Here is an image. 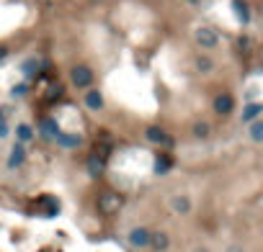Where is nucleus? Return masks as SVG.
Here are the masks:
<instances>
[{
	"instance_id": "nucleus-21",
	"label": "nucleus",
	"mask_w": 263,
	"mask_h": 252,
	"mask_svg": "<svg viewBox=\"0 0 263 252\" xmlns=\"http://www.w3.org/2000/svg\"><path fill=\"white\" fill-rule=\"evenodd\" d=\"M225 252H245V249H243V247H240V244H230V247H227Z\"/></svg>"
},
{
	"instance_id": "nucleus-23",
	"label": "nucleus",
	"mask_w": 263,
	"mask_h": 252,
	"mask_svg": "<svg viewBox=\"0 0 263 252\" xmlns=\"http://www.w3.org/2000/svg\"><path fill=\"white\" fill-rule=\"evenodd\" d=\"M191 252H212V249H209V247H193Z\"/></svg>"
},
{
	"instance_id": "nucleus-17",
	"label": "nucleus",
	"mask_w": 263,
	"mask_h": 252,
	"mask_svg": "<svg viewBox=\"0 0 263 252\" xmlns=\"http://www.w3.org/2000/svg\"><path fill=\"white\" fill-rule=\"evenodd\" d=\"M209 134H212V129H209L207 121H196L193 124V136H196V139H207Z\"/></svg>"
},
{
	"instance_id": "nucleus-22",
	"label": "nucleus",
	"mask_w": 263,
	"mask_h": 252,
	"mask_svg": "<svg viewBox=\"0 0 263 252\" xmlns=\"http://www.w3.org/2000/svg\"><path fill=\"white\" fill-rule=\"evenodd\" d=\"M8 57V47H0V62H3Z\"/></svg>"
},
{
	"instance_id": "nucleus-16",
	"label": "nucleus",
	"mask_w": 263,
	"mask_h": 252,
	"mask_svg": "<svg viewBox=\"0 0 263 252\" xmlns=\"http://www.w3.org/2000/svg\"><path fill=\"white\" fill-rule=\"evenodd\" d=\"M8 113H11L8 106H0V139L8 136Z\"/></svg>"
},
{
	"instance_id": "nucleus-2",
	"label": "nucleus",
	"mask_w": 263,
	"mask_h": 252,
	"mask_svg": "<svg viewBox=\"0 0 263 252\" xmlns=\"http://www.w3.org/2000/svg\"><path fill=\"white\" fill-rule=\"evenodd\" d=\"M121 203H124V198L119 193H103L98 198V211L106 214V216H111V214H116L121 209Z\"/></svg>"
},
{
	"instance_id": "nucleus-10",
	"label": "nucleus",
	"mask_w": 263,
	"mask_h": 252,
	"mask_svg": "<svg viewBox=\"0 0 263 252\" xmlns=\"http://www.w3.org/2000/svg\"><path fill=\"white\" fill-rule=\"evenodd\" d=\"M170 211L178 214V216H186V214L191 211V198H188V196H181V193L173 196V198H170Z\"/></svg>"
},
{
	"instance_id": "nucleus-3",
	"label": "nucleus",
	"mask_w": 263,
	"mask_h": 252,
	"mask_svg": "<svg viewBox=\"0 0 263 252\" xmlns=\"http://www.w3.org/2000/svg\"><path fill=\"white\" fill-rule=\"evenodd\" d=\"M193 39H196V44L199 47H204V49H214L217 44H219V34L214 31V29H209V26H199L193 31Z\"/></svg>"
},
{
	"instance_id": "nucleus-11",
	"label": "nucleus",
	"mask_w": 263,
	"mask_h": 252,
	"mask_svg": "<svg viewBox=\"0 0 263 252\" xmlns=\"http://www.w3.org/2000/svg\"><path fill=\"white\" fill-rule=\"evenodd\" d=\"M147 247H152L155 252H165L170 247V237L165 232H150V244Z\"/></svg>"
},
{
	"instance_id": "nucleus-19",
	"label": "nucleus",
	"mask_w": 263,
	"mask_h": 252,
	"mask_svg": "<svg viewBox=\"0 0 263 252\" xmlns=\"http://www.w3.org/2000/svg\"><path fill=\"white\" fill-rule=\"evenodd\" d=\"M235 11H237V16H240V21H243V24H248L250 21V11H248V6L245 3H240V0H235Z\"/></svg>"
},
{
	"instance_id": "nucleus-12",
	"label": "nucleus",
	"mask_w": 263,
	"mask_h": 252,
	"mask_svg": "<svg viewBox=\"0 0 263 252\" xmlns=\"http://www.w3.org/2000/svg\"><path fill=\"white\" fill-rule=\"evenodd\" d=\"M103 106H106V101H103V93H101V90H88L85 108H88V111H101Z\"/></svg>"
},
{
	"instance_id": "nucleus-1",
	"label": "nucleus",
	"mask_w": 263,
	"mask_h": 252,
	"mask_svg": "<svg viewBox=\"0 0 263 252\" xmlns=\"http://www.w3.org/2000/svg\"><path fill=\"white\" fill-rule=\"evenodd\" d=\"M70 80H73L75 88H91L93 80H96V75H93V70L88 64H75L73 70H70Z\"/></svg>"
},
{
	"instance_id": "nucleus-8",
	"label": "nucleus",
	"mask_w": 263,
	"mask_h": 252,
	"mask_svg": "<svg viewBox=\"0 0 263 252\" xmlns=\"http://www.w3.org/2000/svg\"><path fill=\"white\" fill-rule=\"evenodd\" d=\"M54 139H57V144L64 147V149H75V147L83 144V136H80V134H64V131H57Z\"/></svg>"
},
{
	"instance_id": "nucleus-4",
	"label": "nucleus",
	"mask_w": 263,
	"mask_h": 252,
	"mask_svg": "<svg viewBox=\"0 0 263 252\" xmlns=\"http://www.w3.org/2000/svg\"><path fill=\"white\" fill-rule=\"evenodd\" d=\"M145 136H147V142H150V144H160V147H173V136H170V134H165V131H163L160 126H147Z\"/></svg>"
},
{
	"instance_id": "nucleus-7",
	"label": "nucleus",
	"mask_w": 263,
	"mask_h": 252,
	"mask_svg": "<svg viewBox=\"0 0 263 252\" xmlns=\"http://www.w3.org/2000/svg\"><path fill=\"white\" fill-rule=\"evenodd\" d=\"M260 116H263V106L253 101V103H245V106H243V113H240V121H243V124L248 126V124H253L255 119H260Z\"/></svg>"
},
{
	"instance_id": "nucleus-6",
	"label": "nucleus",
	"mask_w": 263,
	"mask_h": 252,
	"mask_svg": "<svg viewBox=\"0 0 263 252\" xmlns=\"http://www.w3.org/2000/svg\"><path fill=\"white\" fill-rule=\"evenodd\" d=\"M24 162H26V147L16 142L11 147V154H8V167L11 170H18V167H24Z\"/></svg>"
},
{
	"instance_id": "nucleus-14",
	"label": "nucleus",
	"mask_w": 263,
	"mask_h": 252,
	"mask_svg": "<svg viewBox=\"0 0 263 252\" xmlns=\"http://www.w3.org/2000/svg\"><path fill=\"white\" fill-rule=\"evenodd\" d=\"M250 126V142L253 144H260L263 142V119H255L253 124H248Z\"/></svg>"
},
{
	"instance_id": "nucleus-18",
	"label": "nucleus",
	"mask_w": 263,
	"mask_h": 252,
	"mask_svg": "<svg viewBox=\"0 0 263 252\" xmlns=\"http://www.w3.org/2000/svg\"><path fill=\"white\" fill-rule=\"evenodd\" d=\"M170 167H173V162H170V157H165V154H163V157H158V159H155V173H158V175H163V173H168Z\"/></svg>"
},
{
	"instance_id": "nucleus-13",
	"label": "nucleus",
	"mask_w": 263,
	"mask_h": 252,
	"mask_svg": "<svg viewBox=\"0 0 263 252\" xmlns=\"http://www.w3.org/2000/svg\"><path fill=\"white\" fill-rule=\"evenodd\" d=\"M34 139V129L29 126V124H18L16 126V142L18 144H26V142H31Z\"/></svg>"
},
{
	"instance_id": "nucleus-5",
	"label": "nucleus",
	"mask_w": 263,
	"mask_h": 252,
	"mask_svg": "<svg viewBox=\"0 0 263 252\" xmlns=\"http://www.w3.org/2000/svg\"><path fill=\"white\" fill-rule=\"evenodd\" d=\"M129 244L132 247H137V249H142V247H147L150 244V229H145V226H135L129 232Z\"/></svg>"
},
{
	"instance_id": "nucleus-9",
	"label": "nucleus",
	"mask_w": 263,
	"mask_h": 252,
	"mask_svg": "<svg viewBox=\"0 0 263 252\" xmlns=\"http://www.w3.org/2000/svg\"><path fill=\"white\" fill-rule=\"evenodd\" d=\"M232 108H235V98L230 93H222V96L214 98V111L219 113V116H227V113H232Z\"/></svg>"
},
{
	"instance_id": "nucleus-20",
	"label": "nucleus",
	"mask_w": 263,
	"mask_h": 252,
	"mask_svg": "<svg viewBox=\"0 0 263 252\" xmlns=\"http://www.w3.org/2000/svg\"><path fill=\"white\" fill-rule=\"evenodd\" d=\"M101 170H103V162H101L98 157H93V159H91V173L96 175V173H101Z\"/></svg>"
},
{
	"instance_id": "nucleus-15",
	"label": "nucleus",
	"mask_w": 263,
	"mask_h": 252,
	"mask_svg": "<svg viewBox=\"0 0 263 252\" xmlns=\"http://www.w3.org/2000/svg\"><path fill=\"white\" fill-rule=\"evenodd\" d=\"M193 64H196V70H199V72H212L214 70V62H212V57H204V54H199V57H196L193 59Z\"/></svg>"
}]
</instances>
